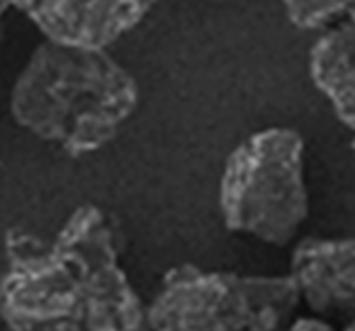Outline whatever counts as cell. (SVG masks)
I'll return each mask as SVG.
<instances>
[{"label":"cell","instance_id":"4","mask_svg":"<svg viewBox=\"0 0 355 331\" xmlns=\"http://www.w3.org/2000/svg\"><path fill=\"white\" fill-rule=\"evenodd\" d=\"M302 307L288 275H244L180 264L147 305L149 329H288Z\"/></svg>","mask_w":355,"mask_h":331},{"label":"cell","instance_id":"1","mask_svg":"<svg viewBox=\"0 0 355 331\" xmlns=\"http://www.w3.org/2000/svg\"><path fill=\"white\" fill-rule=\"evenodd\" d=\"M122 236L105 209L80 205L53 240L5 236L0 325L7 329H142L147 307L120 267Z\"/></svg>","mask_w":355,"mask_h":331},{"label":"cell","instance_id":"6","mask_svg":"<svg viewBox=\"0 0 355 331\" xmlns=\"http://www.w3.org/2000/svg\"><path fill=\"white\" fill-rule=\"evenodd\" d=\"M291 275L311 314L355 323V238H306L293 249Z\"/></svg>","mask_w":355,"mask_h":331},{"label":"cell","instance_id":"8","mask_svg":"<svg viewBox=\"0 0 355 331\" xmlns=\"http://www.w3.org/2000/svg\"><path fill=\"white\" fill-rule=\"evenodd\" d=\"M286 14L302 29H329L355 12V0H282Z\"/></svg>","mask_w":355,"mask_h":331},{"label":"cell","instance_id":"11","mask_svg":"<svg viewBox=\"0 0 355 331\" xmlns=\"http://www.w3.org/2000/svg\"><path fill=\"white\" fill-rule=\"evenodd\" d=\"M349 329H355V323H353V325H351V327H349Z\"/></svg>","mask_w":355,"mask_h":331},{"label":"cell","instance_id":"10","mask_svg":"<svg viewBox=\"0 0 355 331\" xmlns=\"http://www.w3.org/2000/svg\"><path fill=\"white\" fill-rule=\"evenodd\" d=\"M355 131V129H353ZM351 145H353V149H355V138H353V142H351Z\"/></svg>","mask_w":355,"mask_h":331},{"label":"cell","instance_id":"7","mask_svg":"<svg viewBox=\"0 0 355 331\" xmlns=\"http://www.w3.org/2000/svg\"><path fill=\"white\" fill-rule=\"evenodd\" d=\"M311 76L336 107L342 123L355 129V20L331 25L311 49Z\"/></svg>","mask_w":355,"mask_h":331},{"label":"cell","instance_id":"5","mask_svg":"<svg viewBox=\"0 0 355 331\" xmlns=\"http://www.w3.org/2000/svg\"><path fill=\"white\" fill-rule=\"evenodd\" d=\"M158 0H14L44 38L109 47L147 16Z\"/></svg>","mask_w":355,"mask_h":331},{"label":"cell","instance_id":"3","mask_svg":"<svg viewBox=\"0 0 355 331\" xmlns=\"http://www.w3.org/2000/svg\"><path fill=\"white\" fill-rule=\"evenodd\" d=\"M218 203L227 229L264 245H291L309 216L302 136L269 127L242 140L222 169Z\"/></svg>","mask_w":355,"mask_h":331},{"label":"cell","instance_id":"2","mask_svg":"<svg viewBox=\"0 0 355 331\" xmlns=\"http://www.w3.org/2000/svg\"><path fill=\"white\" fill-rule=\"evenodd\" d=\"M140 101L136 78L107 47L44 38L11 87V116L69 156L111 142Z\"/></svg>","mask_w":355,"mask_h":331},{"label":"cell","instance_id":"9","mask_svg":"<svg viewBox=\"0 0 355 331\" xmlns=\"http://www.w3.org/2000/svg\"><path fill=\"white\" fill-rule=\"evenodd\" d=\"M288 329H333V323L327 318H322L318 314H311V316H295L293 323Z\"/></svg>","mask_w":355,"mask_h":331}]
</instances>
